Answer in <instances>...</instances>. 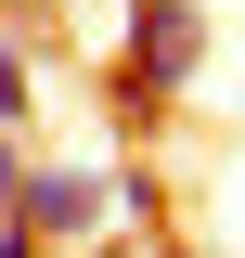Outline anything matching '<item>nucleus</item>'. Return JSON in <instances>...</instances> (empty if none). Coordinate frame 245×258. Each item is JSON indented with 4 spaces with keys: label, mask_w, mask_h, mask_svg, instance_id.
<instances>
[{
    "label": "nucleus",
    "mask_w": 245,
    "mask_h": 258,
    "mask_svg": "<svg viewBox=\"0 0 245 258\" xmlns=\"http://www.w3.org/2000/svg\"><path fill=\"white\" fill-rule=\"evenodd\" d=\"M207 78V13L194 0H129V64H116V116L155 129L168 103Z\"/></svg>",
    "instance_id": "obj_1"
},
{
    "label": "nucleus",
    "mask_w": 245,
    "mask_h": 258,
    "mask_svg": "<svg viewBox=\"0 0 245 258\" xmlns=\"http://www.w3.org/2000/svg\"><path fill=\"white\" fill-rule=\"evenodd\" d=\"M116 168H26V194H13V220L39 232V245H103L116 232Z\"/></svg>",
    "instance_id": "obj_2"
},
{
    "label": "nucleus",
    "mask_w": 245,
    "mask_h": 258,
    "mask_svg": "<svg viewBox=\"0 0 245 258\" xmlns=\"http://www.w3.org/2000/svg\"><path fill=\"white\" fill-rule=\"evenodd\" d=\"M39 116V52H26V26L0 13V129H26Z\"/></svg>",
    "instance_id": "obj_3"
},
{
    "label": "nucleus",
    "mask_w": 245,
    "mask_h": 258,
    "mask_svg": "<svg viewBox=\"0 0 245 258\" xmlns=\"http://www.w3.org/2000/svg\"><path fill=\"white\" fill-rule=\"evenodd\" d=\"M26 194V129H0V207Z\"/></svg>",
    "instance_id": "obj_4"
},
{
    "label": "nucleus",
    "mask_w": 245,
    "mask_h": 258,
    "mask_svg": "<svg viewBox=\"0 0 245 258\" xmlns=\"http://www.w3.org/2000/svg\"><path fill=\"white\" fill-rule=\"evenodd\" d=\"M0 258H39V232H26V220H13V207H0Z\"/></svg>",
    "instance_id": "obj_5"
},
{
    "label": "nucleus",
    "mask_w": 245,
    "mask_h": 258,
    "mask_svg": "<svg viewBox=\"0 0 245 258\" xmlns=\"http://www.w3.org/2000/svg\"><path fill=\"white\" fill-rule=\"evenodd\" d=\"M91 258H142V245H129V232H103V245H91Z\"/></svg>",
    "instance_id": "obj_6"
},
{
    "label": "nucleus",
    "mask_w": 245,
    "mask_h": 258,
    "mask_svg": "<svg viewBox=\"0 0 245 258\" xmlns=\"http://www.w3.org/2000/svg\"><path fill=\"white\" fill-rule=\"evenodd\" d=\"M0 13H13V0H0Z\"/></svg>",
    "instance_id": "obj_7"
},
{
    "label": "nucleus",
    "mask_w": 245,
    "mask_h": 258,
    "mask_svg": "<svg viewBox=\"0 0 245 258\" xmlns=\"http://www.w3.org/2000/svg\"><path fill=\"white\" fill-rule=\"evenodd\" d=\"M168 258H181V245H168Z\"/></svg>",
    "instance_id": "obj_8"
}]
</instances>
